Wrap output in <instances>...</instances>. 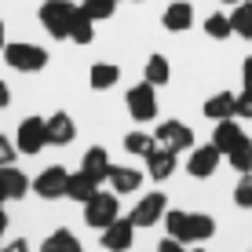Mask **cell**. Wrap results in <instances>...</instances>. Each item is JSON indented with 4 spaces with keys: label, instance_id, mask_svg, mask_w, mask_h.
<instances>
[{
    "label": "cell",
    "instance_id": "cell-1",
    "mask_svg": "<svg viewBox=\"0 0 252 252\" xmlns=\"http://www.w3.org/2000/svg\"><path fill=\"white\" fill-rule=\"evenodd\" d=\"M164 230H168V238L183 241V245H197V241H208L216 234V220L208 212H179V208H168L164 212Z\"/></svg>",
    "mask_w": 252,
    "mask_h": 252
},
{
    "label": "cell",
    "instance_id": "cell-2",
    "mask_svg": "<svg viewBox=\"0 0 252 252\" xmlns=\"http://www.w3.org/2000/svg\"><path fill=\"white\" fill-rule=\"evenodd\" d=\"M121 216V201H117V194L114 190H95V194L84 201V223H88L92 230H106L110 223H114Z\"/></svg>",
    "mask_w": 252,
    "mask_h": 252
},
{
    "label": "cell",
    "instance_id": "cell-3",
    "mask_svg": "<svg viewBox=\"0 0 252 252\" xmlns=\"http://www.w3.org/2000/svg\"><path fill=\"white\" fill-rule=\"evenodd\" d=\"M73 15H77V4H69V0H44V4H40V26H44L55 40H69Z\"/></svg>",
    "mask_w": 252,
    "mask_h": 252
},
{
    "label": "cell",
    "instance_id": "cell-4",
    "mask_svg": "<svg viewBox=\"0 0 252 252\" xmlns=\"http://www.w3.org/2000/svg\"><path fill=\"white\" fill-rule=\"evenodd\" d=\"M4 59H7V66L19 69V73H40V69L48 66V51L37 48V44H26V40L4 44Z\"/></svg>",
    "mask_w": 252,
    "mask_h": 252
},
{
    "label": "cell",
    "instance_id": "cell-5",
    "mask_svg": "<svg viewBox=\"0 0 252 252\" xmlns=\"http://www.w3.org/2000/svg\"><path fill=\"white\" fill-rule=\"evenodd\" d=\"M125 106H128V114H132V121H139V125L154 121L158 117V88H154L150 81L132 84L128 95H125Z\"/></svg>",
    "mask_w": 252,
    "mask_h": 252
},
{
    "label": "cell",
    "instance_id": "cell-6",
    "mask_svg": "<svg viewBox=\"0 0 252 252\" xmlns=\"http://www.w3.org/2000/svg\"><path fill=\"white\" fill-rule=\"evenodd\" d=\"M154 143L161 150H172V154H183L194 146V132L183 125V121H164V125L154 128Z\"/></svg>",
    "mask_w": 252,
    "mask_h": 252
},
{
    "label": "cell",
    "instance_id": "cell-7",
    "mask_svg": "<svg viewBox=\"0 0 252 252\" xmlns=\"http://www.w3.org/2000/svg\"><path fill=\"white\" fill-rule=\"evenodd\" d=\"M15 146L19 154H40L48 146V121L44 117H26L15 132Z\"/></svg>",
    "mask_w": 252,
    "mask_h": 252
},
{
    "label": "cell",
    "instance_id": "cell-8",
    "mask_svg": "<svg viewBox=\"0 0 252 252\" xmlns=\"http://www.w3.org/2000/svg\"><path fill=\"white\" fill-rule=\"evenodd\" d=\"M164 212H168V197L161 194V190H154V194H143L132 208V216L128 220L135 223V227H154V223L164 220Z\"/></svg>",
    "mask_w": 252,
    "mask_h": 252
},
{
    "label": "cell",
    "instance_id": "cell-9",
    "mask_svg": "<svg viewBox=\"0 0 252 252\" xmlns=\"http://www.w3.org/2000/svg\"><path fill=\"white\" fill-rule=\"evenodd\" d=\"M102 238H99V245L106 249V252H128L135 245V223L132 220H125V216H117L114 223H110L106 230H99Z\"/></svg>",
    "mask_w": 252,
    "mask_h": 252
},
{
    "label": "cell",
    "instance_id": "cell-10",
    "mask_svg": "<svg viewBox=\"0 0 252 252\" xmlns=\"http://www.w3.org/2000/svg\"><path fill=\"white\" fill-rule=\"evenodd\" d=\"M220 161H223V150H220L216 143L194 146V154H190V161H187V172H190L194 179H208V176H216Z\"/></svg>",
    "mask_w": 252,
    "mask_h": 252
},
{
    "label": "cell",
    "instance_id": "cell-11",
    "mask_svg": "<svg viewBox=\"0 0 252 252\" xmlns=\"http://www.w3.org/2000/svg\"><path fill=\"white\" fill-rule=\"evenodd\" d=\"M66 179H69V172L63 164H51V168H44L33 179V190H37L44 201H55V197H66Z\"/></svg>",
    "mask_w": 252,
    "mask_h": 252
},
{
    "label": "cell",
    "instance_id": "cell-12",
    "mask_svg": "<svg viewBox=\"0 0 252 252\" xmlns=\"http://www.w3.org/2000/svg\"><path fill=\"white\" fill-rule=\"evenodd\" d=\"M143 172L139 168H132V164H110V172H106V183H110V190L121 197V194H135L139 187H143Z\"/></svg>",
    "mask_w": 252,
    "mask_h": 252
},
{
    "label": "cell",
    "instance_id": "cell-13",
    "mask_svg": "<svg viewBox=\"0 0 252 252\" xmlns=\"http://www.w3.org/2000/svg\"><path fill=\"white\" fill-rule=\"evenodd\" d=\"M161 26L168 33H187L190 26H194V4H187V0H172V4L161 11Z\"/></svg>",
    "mask_w": 252,
    "mask_h": 252
},
{
    "label": "cell",
    "instance_id": "cell-14",
    "mask_svg": "<svg viewBox=\"0 0 252 252\" xmlns=\"http://www.w3.org/2000/svg\"><path fill=\"white\" fill-rule=\"evenodd\" d=\"M176 164H179L176 154H172V150H161V146H158V150L146 158V176H150L154 183H168V179L176 176Z\"/></svg>",
    "mask_w": 252,
    "mask_h": 252
},
{
    "label": "cell",
    "instance_id": "cell-15",
    "mask_svg": "<svg viewBox=\"0 0 252 252\" xmlns=\"http://www.w3.org/2000/svg\"><path fill=\"white\" fill-rule=\"evenodd\" d=\"M0 190H4L7 201H19V197H26L33 190V183L26 179V172L15 168V164H4V168H0Z\"/></svg>",
    "mask_w": 252,
    "mask_h": 252
},
{
    "label": "cell",
    "instance_id": "cell-16",
    "mask_svg": "<svg viewBox=\"0 0 252 252\" xmlns=\"http://www.w3.org/2000/svg\"><path fill=\"white\" fill-rule=\"evenodd\" d=\"M73 139H77V125H73V117H69V114L59 110V114L48 117V143L51 146H69Z\"/></svg>",
    "mask_w": 252,
    "mask_h": 252
},
{
    "label": "cell",
    "instance_id": "cell-17",
    "mask_svg": "<svg viewBox=\"0 0 252 252\" xmlns=\"http://www.w3.org/2000/svg\"><path fill=\"white\" fill-rule=\"evenodd\" d=\"M205 117L212 121H227V117H238V95L230 92H216L212 99H205Z\"/></svg>",
    "mask_w": 252,
    "mask_h": 252
},
{
    "label": "cell",
    "instance_id": "cell-18",
    "mask_svg": "<svg viewBox=\"0 0 252 252\" xmlns=\"http://www.w3.org/2000/svg\"><path fill=\"white\" fill-rule=\"evenodd\" d=\"M241 139H245V128L238 125V117H227V121H216V128H212V143L220 146L223 154H227L230 146H238Z\"/></svg>",
    "mask_w": 252,
    "mask_h": 252
},
{
    "label": "cell",
    "instance_id": "cell-19",
    "mask_svg": "<svg viewBox=\"0 0 252 252\" xmlns=\"http://www.w3.org/2000/svg\"><path fill=\"white\" fill-rule=\"evenodd\" d=\"M95 190H99V179H92L84 168L81 172H69V179H66V197H69V201H81L84 205Z\"/></svg>",
    "mask_w": 252,
    "mask_h": 252
},
{
    "label": "cell",
    "instance_id": "cell-20",
    "mask_svg": "<svg viewBox=\"0 0 252 252\" xmlns=\"http://www.w3.org/2000/svg\"><path fill=\"white\" fill-rule=\"evenodd\" d=\"M81 168L88 172L92 179H99V183H106V172H110V154L102 150V146H92L88 154H84V161H81Z\"/></svg>",
    "mask_w": 252,
    "mask_h": 252
},
{
    "label": "cell",
    "instance_id": "cell-21",
    "mask_svg": "<svg viewBox=\"0 0 252 252\" xmlns=\"http://www.w3.org/2000/svg\"><path fill=\"white\" fill-rule=\"evenodd\" d=\"M117 81H121V69L114 63H95L92 73H88V84H92L95 92H110Z\"/></svg>",
    "mask_w": 252,
    "mask_h": 252
},
{
    "label": "cell",
    "instance_id": "cell-22",
    "mask_svg": "<svg viewBox=\"0 0 252 252\" xmlns=\"http://www.w3.org/2000/svg\"><path fill=\"white\" fill-rule=\"evenodd\" d=\"M40 252H84V249H81V241H77L73 230H55V234L44 238Z\"/></svg>",
    "mask_w": 252,
    "mask_h": 252
},
{
    "label": "cell",
    "instance_id": "cell-23",
    "mask_svg": "<svg viewBox=\"0 0 252 252\" xmlns=\"http://www.w3.org/2000/svg\"><path fill=\"white\" fill-rule=\"evenodd\" d=\"M223 158H227V161H230V168H234V172H241V176H245V172H252V139L245 135L238 146H230Z\"/></svg>",
    "mask_w": 252,
    "mask_h": 252
},
{
    "label": "cell",
    "instance_id": "cell-24",
    "mask_svg": "<svg viewBox=\"0 0 252 252\" xmlns=\"http://www.w3.org/2000/svg\"><path fill=\"white\" fill-rule=\"evenodd\" d=\"M168 77H172V66H168V59H164V55H150V59H146L143 81H150L154 88H161V84H168Z\"/></svg>",
    "mask_w": 252,
    "mask_h": 252
},
{
    "label": "cell",
    "instance_id": "cell-25",
    "mask_svg": "<svg viewBox=\"0 0 252 252\" xmlns=\"http://www.w3.org/2000/svg\"><path fill=\"white\" fill-rule=\"evenodd\" d=\"M125 150L132 154V158H150L154 150H158V143H154V135H146V132H128L125 135Z\"/></svg>",
    "mask_w": 252,
    "mask_h": 252
},
{
    "label": "cell",
    "instance_id": "cell-26",
    "mask_svg": "<svg viewBox=\"0 0 252 252\" xmlns=\"http://www.w3.org/2000/svg\"><path fill=\"white\" fill-rule=\"evenodd\" d=\"M230 26H234V37H245L252 40V4H234V11H230Z\"/></svg>",
    "mask_w": 252,
    "mask_h": 252
},
{
    "label": "cell",
    "instance_id": "cell-27",
    "mask_svg": "<svg viewBox=\"0 0 252 252\" xmlns=\"http://www.w3.org/2000/svg\"><path fill=\"white\" fill-rule=\"evenodd\" d=\"M69 40H73V44H92V40H95V22L81 11V7H77L73 26H69Z\"/></svg>",
    "mask_w": 252,
    "mask_h": 252
},
{
    "label": "cell",
    "instance_id": "cell-28",
    "mask_svg": "<svg viewBox=\"0 0 252 252\" xmlns=\"http://www.w3.org/2000/svg\"><path fill=\"white\" fill-rule=\"evenodd\" d=\"M205 33H208V37H212V40H227V37H234L230 15H223V11L208 15V19H205Z\"/></svg>",
    "mask_w": 252,
    "mask_h": 252
},
{
    "label": "cell",
    "instance_id": "cell-29",
    "mask_svg": "<svg viewBox=\"0 0 252 252\" xmlns=\"http://www.w3.org/2000/svg\"><path fill=\"white\" fill-rule=\"evenodd\" d=\"M81 11L88 15L92 22H102V19H110V15L117 11V0H84Z\"/></svg>",
    "mask_w": 252,
    "mask_h": 252
},
{
    "label": "cell",
    "instance_id": "cell-30",
    "mask_svg": "<svg viewBox=\"0 0 252 252\" xmlns=\"http://www.w3.org/2000/svg\"><path fill=\"white\" fill-rule=\"evenodd\" d=\"M234 205L238 208H252V172L238 179V187H234Z\"/></svg>",
    "mask_w": 252,
    "mask_h": 252
},
{
    "label": "cell",
    "instance_id": "cell-31",
    "mask_svg": "<svg viewBox=\"0 0 252 252\" xmlns=\"http://www.w3.org/2000/svg\"><path fill=\"white\" fill-rule=\"evenodd\" d=\"M15 158H19V146L7 135H0V168H4V164H15Z\"/></svg>",
    "mask_w": 252,
    "mask_h": 252
},
{
    "label": "cell",
    "instance_id": "cell-32",
    "mask_svg": "<svg viewBox=\"0 0 252 252\" xmlns=\"http://www.w3.org/2000/svg\"><path fill=\"white\" fill-rule=\"evenodd\" d=\"M238 117L252 121V88H245V92L238 95Z\"/></svg>",
    "mask_w": 252,
    "mask_h": 252
},
{
    "label": "cell",
    "instance_id": "cell-33",
    "mask_svg": "<svg viewBox=\"0 0 252 252\" xmlns=\"http://www.w3.org/2000/svg\"><path fill=\"white\" fill-rule=\"evenodd\" d=\"M158 252H187V245L176 238H164V241H158Z\"/></svg>",
    "mask_w": 252,
    "mask_h": 252
},
{
    "label": "cell",
    "instance_id": "cell-34",
    "mask_svg": "<svg viewBox=\"0 0 252 252\" xmlns=\"http://www.w3.org/2000/svg\"><path fill=\"white\" fill-rule=\"evenodd\" d=\"M241 84H245V88H252V55L245 59V66H241Z\"/></svg>",
    "mask_w": 252,
    "mask_h": 252
},
{
    "label": "cell",
    "instance_id": "cell-35",
    "mask_svg": "<svg viewBox=\"0 0 252 252\" xmlns=\"http://www.w3.org/2000/svg\"><path fill=\"white\" fill-rule=\"evenodd\" d=\"M11 102V88H7V81H0V110Z\"/></svg>",
    "mask_w": 252,
    "mask_h": 252
},
{
    "label": "cell",
    "instance_id": "cell-36",
    "mask_svg": "<svg viewBox=\"0 0 252 252\" xmlns=\"http://www.w3.org/2000/svg\"><path fill=\"white\" fill-rule=\"evenodd\" d=\"M4 252H30V245L19 238V241H11V245H4Z\"/></svg>",
    "mask_w": 252,
    "mask_h": 252
},
{
    "label": "cell",
    "instance_id": "cell-37",
    "mask_svg": "<svg viewBox=\"0 0 252 252\" xmlns=\"http://www.w3.org/2000/svg\"><path fill=\"white\" fill-rule=\"evenodd\" d=\"M7 230V216H4V208H0V234Z\"/></svg>",
    "mask_w": 252,
    "mask_h": 252
},
{
    "label": "cell",
    "instance_id": "cell-38",
    "mask_svg": "<svg viewBox=\"0 0 252 252\" xmlns=\"http://www.w3.org/2000/svg\"><path fill=\"white\" fill-rule=\"evenodd\" d=\"M4 44L7 40H4V19H0V51H4Z\"/></svg>",
    "mask_w": 252,
    "mask_h": 252
},
{
    "label": "cell",
    "instance_id": "cell-39",
    "mask_svg": "<svg viewBox=\"0 0 252 252\" xmlns=\"http://www.w3.org/2000/svg\"><path fill=\"white\" fill-rule=\"evenodd\" d=\"M220 4H241V0H220Z\"/></svg>",
    "mask_w": 252,
    "mask_h": 252
},
{
    "label": "cell",
    "instance_id": "cell-40",
    "mask_svg": "<svg viewBox=\"0 0 252 252\" xmlns=\"http://www.w3.org/2000/svg\"><path fill=\"white\" fill-rule=\"evenodd\" d=\"M187 252H208V249H187Z\"/></svg>",
    "mask_w": 252,
    "mask_h": 252
},
{
    "label": "cell",
    "instance_id": "cell-41",
    "mask_svg": "<svg viewBox=\"0 0 252 252\" xmlns=\"http://www.w3.org/2000/svg\"><path fill=\"white\" fill-rule=\"evenodd\" d=\"M4 201H7V197H4V190H0V205H4Z\"/></svg>",
    "mask_w": 252,
    "mask_h": 252
},
{
    "label": "cell",
    "instance_id": "cell-42",
    "mask_svg": "<svg viewBox=\"0 0 252 252\" xmlns=\"http://www.w3.org/2000/svg\"><path fill=\"white\" fill-rule=\"evenodd\" d=\"M0 252H4V245H0Z\"/></svg>",
    "mask_w": 252,
    "mask_h": 252
},
{
    "label": "cell",
    "instance_id": "cell-43",
    "mask_svg": "<svg viewBox=\"0 0 252 252\" xmlns=\"http://www.w3.org/2000/svg\"><path fill=\"white\" fill-rule=\"evenodd\" d=\"M139 4H143V0H139Z\"/></svg>",
    "mask_w": 252,
    "mask_h": 252
}]
</instances>
